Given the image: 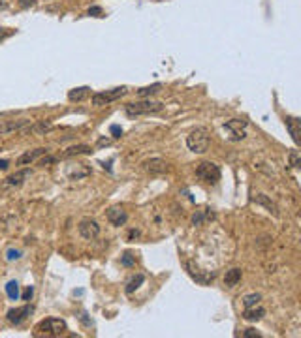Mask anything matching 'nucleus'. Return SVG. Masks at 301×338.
Returning a JSON list of instances; mask_svg holds the SVG:
<instances>
[{"instance_id":"f257e3e1","label":"nucleus","mask_w":301,"mask_h":338,"mask_svg":"<svg viewBox=\"0 0 301 338\" xmlns=\"http://www.w3.org/2000/svg\"><path fill=\"white\" fill-rule=\"evenodd\" d=\"M211 145V136L205 128H194L187 137V147L196 154H203Z\"/></svg>"},{"instance_id":"f03ea898","label":"nucleus","mask_w":301,"mask_h":338,"mask_svg":"<svg viewBox=\"0 0 301 338\" xmlns=\"http://www.w3.org/2000/svg\"><path fill=\"white\" fill-rule=\"evenodd\" d=\"M162 103L160 101H150V100H145V101H134V103H126V115L128 117H139V115H150V113H160L162 111Z\"/></svg>"},{"instance_id":"7ed1b4c3","label":"nucleus","mask_w":301,"mask_h":338,"mask_svg":"<svg viewBox=\"0 0 301 338\" xmlns=\"http://www.w3.org/2000/svg\"><path fill=\"white\" fill-rule=\"evenodd\" d=\"M66 321L64 319H57V317H47L36 325V334H49V336H60L66 331Z\"/></svg>"},{"instance_id":"20e7f679","label":"nucleus","mask_w":301,"mask_h":338,"mask_svg":"<svg viewBox=\"0 0 301 338\" xmlns=\"http://www.w3.org/2000/svg\"><path fill=\"white\" fill-rule=\"evenodd\" d=\"M196 175H198V179H201L207 184H216L220 180L222 173H220V167L213 164V162H201L196 167Z\"/></svg>"},{"instance_id":"39448f33","label":"nucleus","mask_w":301,"mask_h":338,"mask_svg":"<svg viewBox=\"0 0 301 338\" xmlns=\"http://www.w3.org/2000/svg\"><path fill=\"white\" fill-rule=\"evenodd\" d=\"M126 92H128L126 86H117V88H111V90H106V92H96V94H93V105H96V107L108 105V103H111V101L121 100Z\"/></svg>"},{"instance_id":"423d86ee","label":"nucleus","mask_w":301,"mask_h":338,"mask_svg":"<svg viewBox=\"0 0 301 338\" xmlns=\"http://www.w3.org/2000/svg\"><path fill=\"white\" fill-rule=\"evenodd\" d=\"M78 230H79V235H81L83 239H87V241H93V239H96L98 235H100V226H98L96 220H91V218L81 220L78 226Z\"/></svg>"},{"instance_id":"0eeeda50","label":"nucleus","mask_w":301,"mask_h":338,"mask_svg":"<svg viewBox=\"0 0 301 338\" xmlns=\"http://www.w3.org/2000/svg\"><path fill=\"white\" fill-rule=\"evenodd\" d=\"M32 306H29V304H25V306H21V308H12V310H8V314H6V319L10 321L12 325H21L27 317L32 314Z\"/></svg>"},{"instance_id":"6e6552de","label":"nucleus","mask_w":301,"mask_h":338,"mask_svg":"<svg viewBox=\"0 0 301 338\" xmlns=\"http://www.w3.org/2000/svg\"><path fill=\"white\" fill-rule=\"evenodd\" d=\"M224 128L230 132V137L234 141H239L245 137V130H247V121H241V119H232L228 123L224 124Z\"/></svg>"},{"instance_id":"1a4fd4ad","label":"nucleus","mask_w":301,"mask_h":338,"mask_svg":"<svg viewBox=\"0 0 301 338\" xmlns=\"http://www.w3.org/2000/svg\"><path fill=\"white\" fill-rule=\"evenodd\" d=\"M143 169L149 171L150 175H162V173H166L170 169V166H168V162H164L162 158H150L143 162Z\"/></svg>"},{"instance_id":"9d476101","label":"nucleus","mask_w":301,"mask_h":338,"mask_svg":"<svg viewBox=\"0 0 301 338\" xmlns=\"http://www.w3.org/2000/svg\"><path fill=\"white\" fill-rule=\"evenodd\" d=\"M108 220H109V223H113V226L119 228V226H124V223H126L128 214H126L121 207H111V209L108 210Z\"/></svg>"},{"instance_id":"9b49d317","label":"nucleus","mask_w":301,"mask_h":338,"mask_svg":"<svg viewBox=\"0 0 301 338\" xmlns=\"http://www.w3.org/2000/svg\"><path fill=\"white\" fill-rule=\"evenodd\" d=\"M43 154H47V149H34V151H29V152H25V154H21L15 164H17V166H29V164H32L34 160H38L40 156H43Z\"/></svg>"},{"instance_id":"f8f14e48","label":"nucleus","mask_w":301,"mask_h":338,"mask_svg":"<svg viewBox=\"0 0 301 338\" xmlns=\"http://www.w3.org/2000/svg\"><path fill=\"white\" fill-rule=\"evenodd\" d=\"M30 126V121L23 119V121H10V123L0 124V134H10V132H19Z\"/></svg>"},{"instance_id":"ddd939ff","label":"nucleus","mask_w":301,"mask_h":338,"mask_svg":"<svg viewBox=\"0 0 301 338\" xmlns=\"http://www.w3.org/2000/svg\"><path fill=\"white\" fill-rule=\"evenodd\" d=\"M66 175L72 180H79V179L89 177V175H91V169L87 166H83V164H73V166H70L66 169Z\"/></svg>"},{"instance_id":"4468645a","label":"nucleus","mask_w":301,"mask_h":338,"mask_svg":"<svg viewBox=\"0 0 301 338\" xmlns=\"http://www.w3.org/2000/svg\"><path fill=\"white\" fill-rule=\"evenodd\" d=\"M284 123H286V130L290 132V136L294 139L295 145H299V136H301V128H299V119H295V117H286L284 119Z\"/></svg>"},{"instance_id":"2eb2a0df","label":"nucleus","mask_w":301,"mask_h":338,"mask_svg":"<svg viewBox=\"0 0 301 338\" xmlns=\"http://www.w3.org/2000/svg\"><path fill=\"white\" fill-rule=\"evenodd\" d=\"M30 177V169H23V171H17L15 175H10L6 180H4V186L10 188V186H19L23 184V180Z\"/></svg>"},{"instance_id":"dca6fc26","label":"nucleus","mask_w":301,"mask_h":338,"mask_svg":"<svg viewBox=\"0 0 301 338\" xmlns=\"http://www.w3.org/2000/svg\"><path fill=\"white\" fill-rule=\"evenodd\" d=\"M265 316V308H262V306H251V308H245L243 312V317L247 319V321H260L262 317Z\"/></svg>"},{"instance_id":"f3484780","label":"nucleus","mask_w":301,"mask_h":338,"mask_svg":"<svg viewBox=\"0 0 301 338\" xmlns=\"http://www.w3.org/2000/svg\"><path fill=\"white\" fill-rule=\"evenodd\" d=\"M252 201L254 203H258V205H264L265 209L269 210V212H273L275 216H279V209H277V205L267 197V195H264V194H258L256 197H252Z\"/></svg>"},{"instance_id":"a211bd4d","label":"nucleus","mask_w":301,"mask_h":338,"mask_svg":"<svg viewBox=\"0 0 301 338\" xmlns=\"http://www.w3.org/2000/svg\"><path fill=\"white\" fill-rule=\"evenodd\" d=\"M241 280V269H230L226 271V276H224V284L228 286V288H234L237 286V282Z\"/></svg>"},{"instance_id":"6ab92c4d","label":"nucleus","mask_w":301,"mask_h":338,"mask_svg":"<svg viewBox=\"0 0 301 338\" xmlns=\"http://www.w3.org/2000/svg\"><path fill=\"white\" fill-rule=\"evenodd\" d=\"M89 96V86H79L68 92V100L70 101H83Z\"/></svg>"},{"instance_id":"aec40b11","label":"nucleus","mask_w":301,"mask_h":338,"mask_svg":"<svg viewBox=\"0 0 301 338\" xmlns=\"http://www.w3.org/2000/svg\"><path fill=\"white\" fill-rule=\"evenodd\" d=\"M91 147H87V145H76V147H70L68 151L64 152L66 158H70V156H78V154H91Z\"/></svg>"},{"instance_id":"412c9836","label":"nucleus","mask_w":301,"mask_h":338,"mask_svg":"<svg viewBox=\"0 0 301 338\" xmlns=\"http://www.w3.org/2000/svg\"><path fill=\"white\" fill-rule=\"evenodd\" d=\"M143 282H145L143 274H136V276H134V278H132L128 284H126V293H128V295H132V293H134V291H136V289L139 288Z\"/></svg>"},{"instance_id":"4be33fe9","label":"nucleus","mask_w":301,"mask_h":338,"mask_svg":"<svg viewBox=\"0 0 301 338\" xmlns=\"http://www.w3.org/2000/svg\"><path fill=\"white\" fill-rule=\"evenodd\" d=\"M160 88H162L160 83H155V85H150V86H143V88L137 90V96H141V98H145V96H153V94L160 92Z\"/></svg>"},{"instance_id":"5701e85b","label":"nucleus","mask_w":301,"mask_h":338,"mask_svg":"<svg viewBox=\"0 0 301 338\" xmlns=\"http://www.w3.org/2000/svg\"><path fill=\"white\" fill-rule=\"evenodd\" d=\"M260 299H262V295H260V293H251V295H245L243 297V306H245V308H251V306H254V304H258Z\"/></svg>"},{"instance_id":"b1692460","label":"nucleus","mask_w":301,"mask_h":338,"mask_svg":"<svg viewBox=\"0 0 301 338\" xmlns=\"http://www.w3.org/2000/svg\"><path fill=\"white\" fill-rule=\"evenodd\" d=\"M6 293L10 299H17L19 297V286H17V282H8L6 284Z\"/></svg>"},{"instance_id":"393cba45","label":"nucleus","mask_w":301,"mask_h":338,"mask_svg":"<svg viewBox=\"0 0 301 338\" xmlns=\"http://www.w3.org/2000/svg\"><path fill=\"white\" fill-rule=\"evenodd\" d=\"M288 160H290V166H292V167H299L301 166V158H299V152H297V151L290 152Z\"/></svg>"},{"instance_id":"a878e982","label":"nucleus","mask_w":301,"mask_h":338,"mask_svg":"<svg viewBox=\"0 0 301 338\" xmlns=\"http://www.w3.org/2000/svg\"><path fill=\"white\" fill-rule=\"evenodd\" d=\"M30 128L34 130V132H38V134H43V132L51 130V124L49 123H38V124H34V126H30Z\"/></svg>"},{"instance_id":"bb28decb","label":"nucleus","mask_w":301,"mask_h":338,"mask_svg":"<svg viewBox=\"0 0 301 338\" xmlns=\"http://www.w3.org/2000/svg\"><path fill=\"white\" fill-rule=\"evenodd\" d=\"M121 263H122V265H126V267H132L134 263H136V259L132 258V254H130V252H126L124 256H122Z\"/></svg>"},{"instance_id":"cd10ccee","label":"nucleus","mask_w":301,"mask_h":338,"mask_svg":"<svg viewBox=\"0 0 301 338\" xmlns=\"http://www.w3.org/2000/svg\"><path fill=\"white\" fill-rule=\"evenodd\" d=\"M87 14L94 15V17H102V15H104V12H102L100 6H93V8H89V12H87Z\"/></svg>"},{"instance_id":"c85d7f7f","label":"nucleus","mask_w":301,"mask_h":338,"mask_svg":"<svg viewBox=\"0 0 301 338\" xmlns=\"http://www.w3.org/2000/svg\"><path fill=\"white\" fill-rule=\"evenodd\" d=\"M32 295H34V289H32V286H29V288L23 291V301H30Z\"/></svg>"},{"instance_id":"c756f323","label":"nucleus","mask_w":301,"mask_h":338,"mask_svg":"<svg viewBox=\"0 0 301 338\" xmlns=\"http://www.w3.org/2000/svg\"><path fill=\"white\" fill-rule=\"evenodd\" d=\"M12 34H14V30L12 29H0V42L6 40L8 36H12Z\"/></svg>"},{"instance_id":"7c9ffc66","label":"nucleus","mask_w":301,"mask_h":338,"mask_svg":"<svg viewBox=\"0 0 301 338\" xmlns=\"http://www.w3.org/2000/svg\"><path fill=\"white\" fill-rule=\"evenodd\" d=\"M243 336L245 338H252V336H262L258 331H254V329H247V331L243 332Z\"/></svg>"},{"instance_id":"2f4dec72","label":"nucleus","mask_w":301,"mask_h":338,"mask_svg":"<svg viewBox=\"0 0 301 338\" xmlns=\"http://www.w3.org/2000/svg\"><path fill=\"white\" fill-rule=\"evenodd\" d=\"M111 134H113V137H121L122 136V128L121 126H117V124H113V126H111Z\"/></svg>"},{"instance_id":"473e14b6","label":"nucleus","mask_w":301,"mask_h":338,"mask_svg":"<svg viewBox=\"0 0 301 338\" xmlns=\"http://www.w3.org/2000/svg\"><path fill=\"white\" fill-rule=\"evenodd\" d=\"M36 4V0H19V6L21 8H30Z\"/></svg>"},{"instance_id":"72a5a7b5","label":"nucleus","mask_w":301,"mask_h":338,"mask_svg":"<svg viewBox=\"0 0 301 338\" xmlns=\"http://www.w3.org/2000/svg\"><path fill=\"white\" fill-rule=\"evenodd\" d=\"M19 250H8V259H10V261H12V259H17L19 258Z\"/></svg>"},{"instance_id":"f704fd0d","label":"nucleus","mask_w":301,"mask_h":338,"mask_svg":"<svg viewBox=\"0 0 301 338\" xmlns=\"http://www.w3.org/2000/svg\"><path fill=\"white\" fill-rule=\"evenodd\" d=\"M55 160H57V158H53V156H49V158H43L42 162H40V164H42V166H47V164H53Z\"/></svg>"},{"instance_id":"c9c22d12","label":"nucleus","mask_w":301,"mask_h":338,"mask_svg":"<svg viewBox=\"0 0 301 338\" xmlns=\"http://www.w3.org/2000/svg\"><path fill=\"white\" fill-rule=\"evenodd\" d=\"M8 166H10V162H8V160H0V171L8 169Z\"/></svg>"},{"instance_id":"e433bc0d","label":"nucleus","mask_w":301,"mask_h":338,"mask_svg":"<svg viewBox=\"0 0 301 338\" xmlns=\"http://www.w3.org/2000/svg\"><path fill=\"white\" fill-rule=\"evenodd\" d=\"M128 237H130V241H132V239H137V237H139V231H137V230H132V231H130Z\"/></svg>"}]
</instances>
